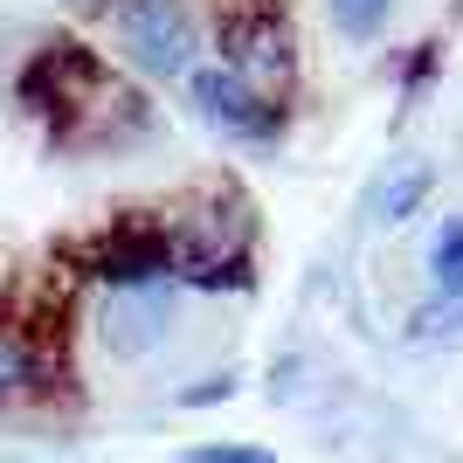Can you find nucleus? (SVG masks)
I'll list each match as a JSON object with an SVG mask.
<instances>
[{"mask_svg": "<svg viewBox=\"0 0 463 463\" xmlns=\"http://www.w3.org/2000/svg\"><path fill=\"white\" fill-rule=\"evenodd\" d=\"M21 97L56 125L62 146H125V138L146 132V97L111 62H97L83 42H49L28 62Z\"/></svg>", "mask_w": 463, "mask_h": 463, "instance_id": "obj_1", "label": "nucleus"}, {"mask_svg": "<svg viewBox=\"0 0 463 463\" xmlns=\"http://www.w3.org/2000/svg\"><path fill=\"white\" fill-rule=\"evenodd\" d=\"M166 277L194 290H242L250 284V250H256V214L235 187H201L153 222Z\"/></svg>", "mask_w": 463, "mask_h": 463, "instance_id": "obj_2", "label": "nucleus"}, {"mask_svg": "<svg viewBox=\"0 0 463 463\" xmlns=\"http://www.w3.org/2000/svg\"><path fill=\"white\" fill-rule=\"evenodd\" d=\"M222 70L250 97L284 111L290 83H298V42H290L284 14L277 7H242V14L222 21Z\"/></svg>", "mask_w": 463, "mask_h": 463, "instance_id": "obj_3", "label": "nucleus"}, {"mask_svg": "<svg viewBox=\"0 0 463 463\" xmlns=\"http://www.w3.org/2000/svg\"><path fill=\"white\" fill-rule=\"evenodd\" d=\"M118 49L146 70V77H180L201 49V28H194L187 0H118L111 7Z\"/></svg>", "mask_w": 463, "mask_h": 463, "instance_id": "obj_4", "label": "nucleus"}, {"mask_svg": "<svg viewBox=\"0 0 463 463\" xmlns=\"http://www.w3.org/2000/svg\"><path fill=\"white\" fill-rule=\"evenodd\" d=\"M194 111L208 118L214 132L242 138V146H263V138L284 132V111L263 104V97H250L229 70H194Z\"/></svg>", "mask_w": 463, "mask_h": 463, "instance_id": "obj_5", "label": "nucleus"}, {"mask_svg": "<svg viewBox=\"0 0 463 463\" xmlns=\"http://www.w3.org/2000/svg\"><path fill=\"white\" fill-rule=\"evenodd\" d=\"M166 326H174V284H138V290H111V305H104V318H97V332H104V346L125 353V360H138V353H153L159 339H166Z\"/></svg>", "mask_w": 463, "mask_h": 463, "instance_id": "obj_6", "label": "nucleus"}, {"mask_svg": "<svg viewBox=\"0 0 463 463\" xmlns=\"http://www.w3.org/2000/svg\"><path fill=\"white\" fill-rule=\"evenodd\" d=\"M90 277L111 290H138V284H174L166 277V250H159L153 222H125L90 250Z\"/></svg>", "mask_w": 463, "mask_h": 463, "instance_id": "obj_7", "label": "nucleus"}, {"mask_svg": "<svg viewBox=\"0 0 463 463\" xmlns=\"http://www.w3.org/2000/svg\"><path fill=\"white\" fill-rule=\"evenodd\" d=\"M429 194H436V166L429 159H387V174L367 187V214L373 222H408V214H422Z\"/></svg>", "mask_w": 463, "mask_h": 463, "instance_id": "obj_8", "label": "nucleus"}, {"mask_svg": "<svg viewBox=\"0 0 463 463\" xmlns=\"http://www.w3.org/2000/svg\"><path fill=\"white\" fill-rule=\"evenodd\" d=\"M42 381H49V353L35 346V332L0 326V408L28 402V394H35Z\"/></svg>", "mask_w": 463, "mask_h": 463, "instance_id": "obj_9", "label": "nucleus"}, {"mask_svg": "<svg viewBox=\"0 0 463 463\" xmlns=\"http://www.w3.org/2000/svg\"><path fill=\"white\" fill-rule=\"evenodd\" d=\"M429 277H436V298H463V214H449L436 250H429Z\"/></svg>", "mask_w": 463, "mask_h": 463, "instance_id": "obj_10", "label": "nucleus"}, {"mask_svg": "<svg viewBox=\"0 0 463 463\" xmlns=\"http://www.w3.org/2000/svg\"><path fill=\"white\" fill-rule=\"evenodd\" d=\"M408 339H415V346H436V339H463V298H429V305L408 318Z\"/></svg>", "mask_w": 463, "mask_h": 463, "instance_id": "obj_11", "label": "nucleus"}, {"mask_svg": "<svg viewBox=\"0 0 463 463\" xmlns=\"http://www.w3.org/2000/svg\"><path fill=\"white\" fill-rule=\"evenodd\" d=\"M387 14H394V0H332V28L346 42H367L387 28Z\"/></svg>", "mask_w": 463, "mask_h": 463, "instance_id": "obj_12", "label": "nucleus"}, {"mask_svg": "<svg viewBox=\"0 0 463 463\" xmlns=\"http://www.w3.org/2000/svg\"><path fill=\"white\" fill-rule=\"evenodd\" d=\"M187 463H277V457L256 449V443H194Z\"/></svg>", "mask_w": 463, "mask_h": 463, "instance_id": "obj_13", "label": "nucleus"}, {"mask_svg": "<svg viewBox=\"0 0 463 463\" xmlns=\"http://www.w3.org/2000/svg\"><path fill=\"white\" fill-rule=\"evenodd\" d=\"M229 394H235V373H208V381L187 387L180 402H187V408H208V402H229Z\"/></svg>", "mask_w": 463, "mask_h": 463, "instance_id": "obj_14", "label": "nucleus"}, {"mask_svg": "<svg viewBox=\"0 0 463 463\" xmlns=\"http://www.w3.org/2000/svg\"><path fill=\"white\" fill-rule=\"evenodd\" d=\"M77 7H104V0H77Z\"/></svg>", "mask_w": 463, "mask_h": 463, "instance_id": "obj_15", "label": "nucleus"}]
</instances>
